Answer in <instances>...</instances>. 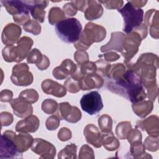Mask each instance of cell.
<instances>
[{"label":"cell","mask_w":159,"mask_h":159,"mask_svg":"<svg viewBox=\"0 0 159 159\" xmlns=\"http://www.w3.org/2000/svg\"><path fill=\"white\" fill-rule=\"evenodd\" d=\"M21 33L22 29L20 25L14 23H9L2 30L1 34L2 42L6 46L14 45L20 39Z\"/></svg>","instance_id":"13"},{"label":"cell","mask_w":159,"mask_h":159,"mask_svg":"<svg viewBox=\"0 0 159 159\" xmlns=\"http://www.w3.org/2000/svg\"><path fill=\"white\" fill-rule=\"evenodd\" d=\"M14 21L20 25H24L30 20V17L28 13H20L13 16Z\"/></svg>","instance_id":"47"},{"label":"cell","mask_w":159,"mask_h":159,"mask_svg":"<svg viewBox=\"0 0 159 159\" xmlns=\"http://www.w3.org/2000/svg\"><path fill=\"white\" fill-rule=\"evenodd\" d=\"M65 14L63 10L59 7H53L50 9L48 12V22L52 25H56L61 20L65 19Z\"/></svg>","instance_id":"28"},{"label":"cell","mask_w":159,"mask_h":159,"mask_svg":"<svg viewBox=\"0 0 159 159\" xmlns=\"http://www.w3.org/2000/svg\"><path fill=\"white\" fill-rule=\"evenodd\" d=\"M142 39L139 34L135 31L125 34L122 40L121 55L125 58L124 61H130V60L136 55L140 45Z\"/></svg>","instance_id":"7"},{"label":"cell","mask_w":159,"mask_h":159,"mask_svg":"<svg viewBox=\"0 0 159 159\" xmlns=\"http://www.w3.org/2000/svg\"><path fill=\"white\" fill-rule=\"evenodd\" d=\"M130 145L142 143V136L140 131L136 129H132L127 135V139Z\"/></svg>","instance_id":"41"},{"label":"cell","mask_w":159,"mask_h":159,"mask_svg":"<svg viewBox=\"0 0 159 159\" xmlns=\"http://www.w3.org/2000/svg\"><path fill=\"white\" fill-rule=\"evenodd\" d=\"M103 7L98 1H88V6L84 12V17L88 20L100 18L103 14Z\"/></svg>","instance_id":"23"},{"label":"cell","mask_w":159,"mask_h":159,"mask_svg":"<svg viewBox=\"0 0 159 159\" xmlns=\"http://www.w3.org/2000/svg\"><path fill=\"white\" fill-rule=\"evenodd\" d=\"M2 55L6 62H17L18 56L16 50V46H6L2 50Z\"/></svg>","instance_id":"33"},{"label":"cell","mask_w":159,"mask_h":159,"mask_svg":"<svg viewBox=\"0 0 159 159\" xmlns=\"http://www.w3.org/2000/svg\"><path fill=\"white\" fill-rule=\"evenodd\" d=\"M11 80L16 86H27L32 83L34 76L32 73L29 71V68L27 63H22L13 66Z\"/></svg>","instance_id":"9"},{"label":"cell","mask_w":159,"mask_h":159,"mask_svg":"<svg viewBox=\"0 0 159 159\" xmlns=\"http://www.w3.org/2000/svg\"><path fill=\"white\" fill-rule=\"evenodd\" d=\"M81 89L87 91L101 88L104 84V80L97 73L84 76L80 81Z\"/></svg>","instance_id":"20"},{"label":"cell","mask_w":159,"mask_h":159,"mask_svg":"<svg viewBox=\"0 0 159 159\" xmlns=\"http://www.w3.org/2000/svg\"><path fill=\"white\" fill-rule=\"evenodd\" d=\"M31 150L39 155L40 158L53 159L55 157L56 148L50 142L40 138L34 139Z\"/></svg>","instance_id":"11"},{"label":"cell","mask_w":159,"mask_h":159,"mask_svg":"<svg viewBox=\"0 0 159 159\" xmlns=\"http://www.w3.org/2000/svg\"><path fill=\"white\" fill-rule=\"evenodd\" d=\"M80 81V80L71 75L64 82V86L69 93H76L81 90Z\"/></svg>","instance_id":"35"},{"label":"cell","mask_w":159,"mask_h":159,"mask_svg":"<svg viewBox=\"0 0 159 159\" xmlns=\"http://www.w3.org/2000/svg\"><path fill=\"white\" fill-rule=\"evenodd\" d=\"M98 125L101 133H108L112 131V119L107 114H102L98 118Z\"/></svg>","instance_id":"34"},{"label":"cell","mask_w":159,"mask_h":159,"mask_svg":"<svg viewBox=\"0 0 159 159\" xmlns=\"http://www.w3.org/2000/svg\"><path fill=\"white\" fill-rule=\"evenodd\" d=\"M43 55L37 48L32 49L27 57V62L29 64H35L36 66L39 65L43 60Z\"/></svg>","instance_id":"40"},{"label":"cell","mask_w":159,"mask_h":159,"mask_svg":"<svg viewBox=\"0 0 159 159\" xmlns=\"http://www.w3.org/2000/svg\"><path fill=\"white\" fill-rule=\"evenodd\" d=\"M56 115L60 120H65L70 123H76L81 119V112L78 107L71 106L68 102L58 104Z\"/></svg>","instance_id":"10"},{"label":"cell","mask_w":159,"mask_h":159,"mask_svg":"<svg viewBox=\"0 0 159 159\" xmlns=\"http://www.w3.org/2000/svg\"><path fill=\"white\" fill-rule=\"evenodd\" d=\"M14 120L12 114L9 112H2L0 114V121L1 127L10 125Z\"/></svg>","instance_id":"46"},{"label":"cell","mask_w":159,"mask_h":159,"mask_svg":"<svg viewBox=\"0 0 159 159\" xmlns=\"http://www.w3.org/2000/svg\"><path fill=\"white\" fill-rule=\"evenodd\" d=\"M95 64L96 65V73L102 78H106L111 69V64L102 58L96 61Z\"/></svg>","instance_id":"37"},{"label":"cell","mask_w":159,"mask_h":159,"mask_svg":"<svg viewBox=\"0 0 159 159\" xmlns=\"http://www.w3.org/2000/svg\"><path fill=\"white\" fill-rule=\"evenodd\" d=\"M99 58H103L104 60L107 62H113L117 60L120 58V55L114 52H107L103 55H99Z\"/></svg>","instance_id":"51"},{"label":"cell","mask_w":159,"mask_h":159,"mask_svg":"<svg viewBox=\"0 0 159 159\" xmlns=\"http://www.w3.org/2000/svg\"><path fill=\"white\" fill-rule=\"evenodd\" d=\"M50 60L49 58L45 55H43V60H42L41 63L37 66V68L41 71L42 70H47L48 66H50Z\"/></svg>","instance_id":"55"},{"label":"cell","mask_w":159,"mask_h":159,"mask_svg":"<svg viewBox=\"0 0 159 159\" xmlns=\"http://www.w3.org/2000/svg\"><path fill=\"white\" fill-rule=\"evenodd\" d=\"M58 67L66 78L70 75H73L77 70V65L71 60L68 58L63 60L61 65L58 66Z\"/></svg>","instance_id":"30"},{"label":"cell","mask_w":159,"mask_h":159,"mask_svg":"<svg viewBox=\"0 0 159 159\" xmlns=\"http://www.w3.org/2000/svg\"><path fill=\"white\" fill-rule=\"evenodd\" d=\"M40 125L39 118L34 115H30L24 119L19 120L16 125L17 132L34 133L37 130Z\"/></svg>","instance_id":"18"},{"label":"cell","mask_w":159,"mask_h":159,"mask_svg":"<svg viewBox=\"0 0 159 159\" xmlns=\"http://www.w3.org/2000/svg\"><path fill=\"white\" fill-rule=\"evenodd\" d=\"M144 24L150 27V35L153 39L159 38L158 11L157 9L148 10L144 17Z\"/></svg>","instance_id":"16"},{"label":"cell","mask_w":159,"mask_h":159,"mask_svg":"<svg viewBox=\"0 0 159 159\" xmlns=\"http://www.w3.org/2000/svg\"><path fill=\"white\" fill-rule=\"evenodd\" d=\"M41 88L44 93L57 98H62L66 94V89L64 86L51 79L43 80L42 82Z\"/></svg>","instance_id":"17"},{"label":"cell","mask_w":159,"mask_h":159,"mask_svg":"<svg viewBox=\"0 0 159 159\" xmlns=\"http://www.w3.org/2000/svg\"><path fill=\"white\" fill-rule=\"evenodd\" d=\"M143 144L146 150L150 152H156L159 147L158 137L149 135L145 139Z\"/></svg>","instance_id":"42"},{"label":"cell","mask_w":159,"mask_h":159,"mask_svg":"<svg viewBox=\"0 0 159 159\" xmlns=\"http://www.w3.org/2000/svg\"><path fill=\"white\" fill-rule=\"evenodd\" d=\"M77 146L75 143H71L65 146L61 150H60L58 154V158H71L76 159Z\"/></svg>","instance_id":"31"},{"label":"cell","mask_w":159,"mask_h":159,"mask_svg":"<svg viewBox=\"0 0 159 159\" xmlns=\"http://www.w3.org/2000/svg\"><path fill=\"white\" fill-rule=\"evenodd\" d=\"M106 36V29L98 24L88 22L81 32L79 39L74 43L78 50L86 51L93 43L102 42Z\"/></svg>","instance_id":"2"},{"label":"cell","mask_w":159,"mask_h":159,"mask_svg":"<svg viewBox=\"0 0 159 159\" xmlns=\"http://www.w3.org/2000/svg\"><path fill=\"white\" fill-rule=\"evenodd\" d=\"M1 4L11 15L29 13L34 7V1H1Z\"/></svg>","instance_id":"12"},{"label":"cell","mask_w":159,"mask_h":159,"mask_svg":"<svg viewBox=\"0 0 159 159\" xmlns=\"http://www.w3.org/2000/svg\"><path fill=\"white\" fill-rule=\"evenodd\" d=\"M133 30L139 34L142 40L146 38L148 35V27L144 23H142L140 26L135 28Z\"/></svg>","instance_id":"53"},{"label":"cell","mask_w":159,"mask_h":159,"mask_svg":"<svg viewBox=\"0 0 159 159\" xmlns=\"http://www.w3.org/2000/svg\"><path fill=\"white\" fill-rule=\"evenodd\" d=\"M71 2L75 5L78 11L81 12H84L88 6V1L86 0H78V1H71Z\"/></svg>","instance_id":"54"},{"label":"cell","mask_w":159,"mask_h":159,"mask_svg":"<svg viewBox=\"0 0 159 159\" xmlns=\"http://www.w3.org/2000/svg\"><path fill=\"white\" fill-rule=\"evenodd\" d=\"M74 59L78 65H81L87 61H89V55L86 51L77 50L74 53Z\"/></svg>","instance_id":"48"},{"label":"cell","mask_w":159,"mask_h":159,"mask_svg":"<svg viewBox=\"0 0 159 159\" xmlns=\"http://www.w3.org/2000/svg\"><path fill=\"white\" fill-rule=\"evenodd\" d=\"M125 76L127 80L125 98L132 104L145 99L147 98L146 91L137 75L132 70H127L125 72Z\"/></svg>","instance_id":"4"},{"label":"cell","mask_w":159,"mask_h":159,"mask_svg":"<svg viewBox=\"0 0 159 159\" xmlns=\"http://www.w3.org/2000/svg\"><path fill=\"white\" fill-rule=\"evenodd\" d=\"M133 112L139 117L145 118L153 109V102L150 100H142L133 103L132 105Z\"/></svg>","instance_id":"25"},{"label":"cell","mask_w":159,"mask_h":159,"mask_svg":"<svg viewBox=\"0 0 159 159\" xmlns=\"http://www.w3.org/2000/svg\"><path fill=\"white\" fill-rule=\"evenodd\" d=\"M33 44V40L27 36H24L19 40L16 46V50L18 56L17 62H20L25 58L27 57Z\"/></svg>","instance_id":"22"},{"label":"cell","mask_w":159,"mask_h":159,"mask_svg":"<svg viewBox=\"0 0 159 159\" xmlns=\"http://www.w3.org/2000/svg\"><path fill=\"white\" fill-rule=\"evenodd\" d=\"M135 127L147 133L151 136L158 137L159 135V122L158 117L156 115H152L143 120H138Z\"/></svg>","instance_id":"14"},{"label":"cell","mask_w":159,"mask_h":159,"mask_svg":"<svg viewBox=\"0 0 159 159\" xmlns=\"http://www.w3.org/2000/svg\"><path fill=\"white\" fill-rule=\"evenodd\" d=\"M60 122V118L57 115H52L47 119L45 126L48 130H54L59 127Z\"/></svg>","instance_id":"44"},{"label":"cell","mask_w":159,"mask_h":159,"mask_svg":"<svg viewBox=\"0 0 159 159\" xmlns=\"http://www.w3.org/2000/svg\"><path fill=\"white\" fill-rule=\"evenodd\" d=\"M16 133L12 130H6L1 137V159L18 158L22 157L16 145L14 136Z\"/></svg>","instance_id":"6"},{"label":"cell","mask_w":159,"mask_h":159,"mask_svg":"<svg viewBox=\"0 0 159 159\" xmlns=\"http://www.w3.org/2000/svg\"><path fill=\"white\" fill-rule=\"evenodd\" d=\"M55 32L63 42L74 43L80 38L82 32V25L76 18H66L55 25Z\"/></svg>","instance_id":"3"},{"label":"cell","mask_w":159,"mask_h":159,"mask_svg":"<svg viewBox=\"0 0 159 159\" xmlns=\"http://www.w3.org/2000/svg\"><path fill=\"white\" fill-rule=\"evenodd\" d=\"M13 97V93L9 89H2L0 92V101L2 102H10Z\"/></svg>","instance_id":"52"},{"label":"cell","mask_w":159,"mask_h":159,"mask_svg":"<svg viewBox=\"0 0 159 159\" xmlns=\"http://www.w3.org/2000/svg\"><path fill=\"white\" fill-rule=\"evenodd\" d=\"M48 2V1L34 0V7L30 11V14L34 19L40 23L43 22L45 15L44 9L47 7Z\"/></svg>","instance_id":"26"},{"label":"cell","mask_w":159,"mask_h":159,"mask_svg":"<svg viewBox=\"0 0 159 159\" xmlns=\"http://www.w3.org/2000/svg\"><path fill=\"white\" fill-rule=\"evenodd\" d=\"M86 142L96 148L102 146V136L98 128L93 124H87L83 130Z\"/></svg>","instance_id":"19"},{"label":"cell","mask_w":159,"mask_h":159,"mask_svg":"<svg viewBox=\"0 0 159 159\" xmlns=\"http://www.w3.org/2000/svg\"><path fill=\"white\" fill-rule=\"evenodd\" d=\"M102 145L108 151H114L119 148L120 142L111 131L108 133H101Z\"/></svg>","instance_id":"27"},{"label":"cell","mask_w":159,"mask_h":159,"mask_svg":"<svg viewBox=\"0 0 159 159\" xmlns=\"http://www.w3.org/2000/svg\"><path fill=\"white\" fill-rule=\"evenodd\" d=\"M125 34L121 32H113L111 33L109 42L105 45L101 47L100 50L102 52H107L111 50L121 52L122 43Z\"/></svg>","instance_id":"21"},{"label":"cell","mask_w":159,"mask_h":159,"mask_svg":"<svg viewBox=\"0 0 159 159\" xmlns=\"http://www.w3.org/2000/svg\"><path fill=\"white\" fill-rule=\"evenodd\" d=\"M14 140L18 151L22 153L31 147L34 141L31 135L24 132H19V134H15Z\"/></svg>","instance_id":"24"},{"label":"cell","mask_w":159,"mask_h":159,"mask_svg":"<svg viewBox=\"0 0 159 159\" xmlns=\"http://www.w3.org/2000/svg\"><path fill=\"white\" fill-rule=\"evenodd\" d=\"M58 106V104L54 99H46L42 102L41 108L43 112L45 114H52L57 111Z\"/></svg>","instance_id":"38"},{"label":"cell","mask_w":159,"mask_h":159,"mask_svg":"<svg viewBox=\"0 0 159 159\" xmlns=\"http://www.w3.org/2000/svg\"><path fill=\"white\" fill-rule=\"evenodd\" d=\"M94 153L93 148L89 147L88 145H83L80 148L79 152V156L78 158L80 159H94Z\"/></svg>","instance_id":"43"},{"label":"cell","mask_w":159,"mask_h":159,"mask_svg":"<svg viewBox=\"0 0 159 159\" xmlns=\"http://www.w3.org/2000/svg\"><path fill=\"white\" fill-rule=\"evenodd\" d=\"M100 4L104 6L107 9H119L122 7L124 1L122 0H109V1H98Z\"/></svg>","instance_id":"45"},{"label":"cell","mask_w":159,"mask_h":159,"mask_svg":"<svg viewBox=\"0 0 159 159\" xmlns=\"http://www.w3.org/2000/svg\"><path fill=\"white\" fill-rule=\"evenodd\" d=\"M23 29L27 32L32 34L34 35H37L40 34L42 27L38 21L30 19L27 23L23 25Z\"/></svg>","instance_id":"39"},{"label":"cell","mask_w":159,"mask_h":159,"mask_svg":"<svg viewBox=\"0 0 159 159\" xmlns=\"http://www.w3.org/2000/svg\"><path fill=\"white\" fill-rule=\"evenodd\" d=\"M63 11L66 16L71 17L75 16L77 13L78 9L76 7L75 5L71 1H70L63 5Z\"/></svg>","instance_id":"49"},{"label":"cell","mask_w":159,"mask_h":159,"mask_svg":"<svg viewBox=\"0 0 159 159\" xmlns=\"http://www.w3.org/2000/svg\"><path fill=\"white\" fill-rule=\"evenodd\" d=\"M19 97L30 104H34L38 101L39 96V93L35 89H27L21 91L19 95Z\"/></svg>","instance_id":"36"},{"label":"cell","mask_w":159,"mask_h":159,"mask_svg":"<svg viewBox=\"0 0 159 159\" xmlns=\"http://www.w3.org/2000/svg\"><path fill=\"white\" fill-rule=\"evenodd\" d=\"M124 19L123 30L125 33L131 32L135 28L140 26L143 20V11L136 8L128 1L124 7L117 10Z\"/></svg>","instance_id":"5"},{"label":"cell","mask_w":159,"mask_h":159,"mask_svg":"<svg viewBox=\"0 0 159 159\" xmlns=\"http://www.w3.org/2000/svg\"><path fill=\"white\" fill-rule=\"evenodd\" d=\"M145 148L143 144L139 143L130 147V154L134 158H152V157L148 153L145 152Z\"/></svg>","instance_id":"32"},{"label":"cell","mask_w":159,"mask_h":159,"mask_svg":"<svg viewBox=\"0 0 159 159\" xmlns=\"http://www.w3.org/2000/svg\"><path fill=\"white\" fill-rule=\"evenodd\" d=\"M126 69L134 71L140 78L142 84L156 81L157 70L158 68V57L152 53L141 54L135 63L124 61Z\"/></svg>","instance_id":"1"},{"label":"cell","mask_w":159,"mask_h":159,"mask_svg":"<svg viewBox=\"0 0 159 159\" xmlns=\"http://www.w3.org/2000/svg\"><path fill=\"white\" fill-rule=\"evenodd\" d=\"M81 109L90 116L98 114L103 108V102L100 93L97 91L84 94L80 99Z\"/></svg>","instance_id":"8"},{"label":"cell","mask_w":159,"mask_h":159,"mask_svg":"<svg viewBox=\"0 0 159 159\" xmlns=\"http://www.w3.org/2000/svg\"><path fill=\"white\" fill-rule=\"evenodd\" d=\"M131 123L129 121H122L116 126V135L117 137L120 140H125L127 139V135L132 129Z\"/></svg>","instance_id":"29"},{"label":"cell","mask_w":159,"mask_h":159,"mask_svg":"<svg viewBox=\"0 0 159 159\" xmlns=\"http://www.w3.org/2000/svg\"><path fill=\"white\" fill-rule=\"evenodd\" d=\"M72 137L71 131L66 128V127H62L61 128L58 132V138L60 141L65 142L70 140Z\"/></svg>","instance_id":"50"},{"label":"cell","mask_w":159,"mask_h":159,"mask_svg":"<svg viewBox=\"0 0 159 159\" xmlns=\"http://www.w3.org/2000/svg\"><path fill=\"white\" fill-rule=\"evenodd\" d=\"M130 2L134 7L136 8H140L145 6L147 3V1H130Z\"/></svg>","instance_id":"56"},{"label":"cell","mask_w":159,"mask_h":159,"mask_svg":"<svg viewBox=\"0 0 159 159\" xmlns=\"http://www.w3.org/2000/svg\"><path fill=\"white\" fill-rule=\"evenodd\" d=\"M9 103L14 114L19 117L25 118L32 115L33 112V107L31 104L19 97L12 99Z\"/></svg>","instance_id":"15"}]
</instances>
